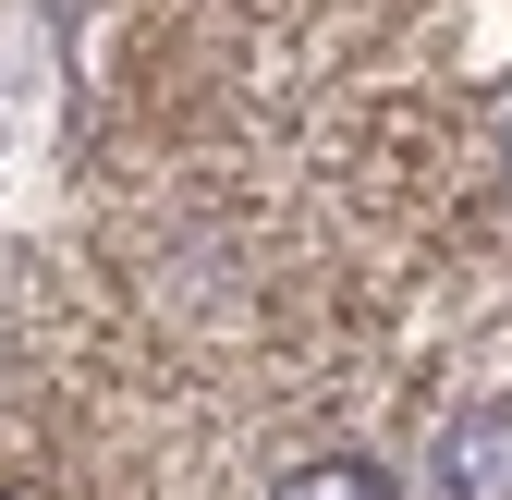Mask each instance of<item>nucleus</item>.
<instances>
[{
    "label": "nucleus",
    "mask_w": 512,
    "mask_h": 500,
    "mask_svg": "<svg viewBox=\"0 0 512 500\" xmlns=\"http://www.w3.org/2000/svg\"><path fill=\"white\" fill-rule=\"evenodd\" d=\"M500 171H512V110H500Z\"/></svg>",
    "instance_id": "obj_3"
},
{
    "label": "nucleus",
    "mask_w": 512,
    "mask_h": 500,
    "mask_svg": "<svg viewBox=\"0 0 512 500\" xmlns=\"http://www.w3.org/2000/svg\"><path fill=\"white\" fill-rule=\"evenodd\" d=\"M427 500H512V403H476L439 427L427 452Z\"/></svg>",
    "instance_id": "obj_1"
},
{
    "label": "nucleus",
    "mask_w": 512,
    "mask_h": 500,
    "mask_svg": "<svg viewBox=\"0 0 512 500\" xmlns=\"http://www.w3.org/2000/svg\"><path fill=\"white\" fill-rule=\"evenodd\" d=\"M281 500H391V476H378L366 452H317V464L281 476Z\"/></svg>",
    "instance_id": "obj_2"
}]
</instances>
